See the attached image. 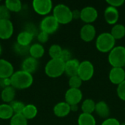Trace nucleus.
<instances>
[{
    "label": "nucleus",
    "instance_id": "32",
    "mask_svg": "<svg viewBox=\"0 0 125 125\" xmlns=\"http://www.w3.org/2000/svg\"><path fill=\"white\" fill-rule=\"evenodd\" d=\"M10 105L12 107L14 114H22L23 111L26 105L23 103L18 100H14Z\"/></svg>",
    "mask_w": 125,
    "mask_h": 125
},
{
    "label": "nucleus",
    "instance_id": "11",
    "mask_svg": "<svg viewBox=\"0 0 125 125\" xmlns=\"http://www.w3.org/2000/svg\"><path fill=\"white\" fill-rule=\"evenodd\" d=\"M14 33V26L10 20H0V39L8 40Z\"/></svg>",
    "mask_w": 125,
    "mask_h": 125
},
{
    "label": "nucleus",
    "instance_id": "25",
    "mask_svg": "<svg viewBox=\"0 0 125 125\" xmlns=\"http://www.w3.org/2000/svg\"><path fill=\"white\" fill-rule=\"evenodd\" d=\"M110 33L116 40H120L125 36V26L122 24L116 23L114 25Z\"/></svg>",
    "mask_w": 125,
    "mask_h": 125
},
{
    "label": "nucleus",
    "instance_id": "6",
    "mask_svg": "<svg viewBox=\"0 0 125 125\" xmlns=\"http://www.w3.org/2000/svg\"><path fill=\"white\" fill-rule=\"evenodd\" d=\"M59 23L56 19L52 15H47L40 21V28L42 31L47 33L48 34H53L59 29Z\"/></svg>",
    "mask_w": 125,
    "mask_h": 125
},
{
    "label": "nucleus",
    "instance_id": "36",
    "mask_svg": "<svg viewBox=\"0 0 125 125\" xmlns=\"http://www.w3.org/2000/svg\"><path fill=\"white\" fill-rule=\"evenodd\" d=\"M37 40L39 41V42L40 44H43V43H45L48 42V40L49 39V34L41 31L40 33L37 34Z\"/></svg>",
    "mask_w": 125,
    "mask_h": 125
},
{
    "label": "nucleus",
    "instance_id": "12",
    "mask_svg": "<svg viewBox=\"0 0 125 125\" xmlns=\"http://www.w3.org/2000/svg\"><path fill=\"white\" fill-rule=\"evenodd\" d=\"M109 80L115 85H119L125 81V70L123 67H112L109 73Z\"/></svg>",
    "mask_w": 125,
    "mask_h": 125
},
{
    "label": "nucleus",
    "instance_id": "10",
    "mask_svg": "<svg viewBox=\"0 0 125 125\" xmlns=\"http://www.w3.org/2000/svg\"><path fill=\"white\" fill-rule=\"evenodd\" d=\"M83 98V94L80 89L70 88L64 94L65 102L70 105H78Z\"/></svg>",
    "mask_w": 125,
    "mask_h": 125
},
{
    "label": "nucleus",
    "instance_id": "26",
    "mask_svg": "<svg viewBox=\"0 0 125 125\" xmlns=\"http://www.w3.org/2000/svg\"><path fill=\"white\" fill-rule=\"evenodd\" d=\"M78 125H96V119L92 114L82 113L78 119Z\"/></svg>",
    "mask_w": 125,
    "mask_h": 125
},
{
    "label": "nucleus",
    "instance_id": "15",
    "mask_svg": "<svg viewBox=\"0 0 125 125\" xmlns=\"http://www.w3.org/2000/svg\"><path fill=\"white\" fill-rule=\"evenodd\" d=\"M104 17L105 21L110 25H115L119 21V12L117 8H115L111 6L106 7L104 12Z\"/></svg>",
    "mask_w": 125,
    "mask_h": 125
},
{
    "label": "nucleus",
    "instance_id": "33",
    "mask_svg": "<svg viewBox=\"0 0 125 125\" xmlns=\"http://www.w3.org/2000/svg\"><path fill=\"white\" fill-rule=\"evenodd\" d=\"M83 81L78 75L70 77L69 79V86L70 88L73 89H79L82 85Z\"/></svg>",
    "mask_w": 125,
    "mask_h": 125
},
{
    "label": "nucleus",
    "instance_id": "19",
    "mask_svg": "<svg viewBox=\"0 0 125 125\" xmlns=\"http://www.w3.org/2000/svg\"><path fill=\"white\" fill-rule=\"evenodd\" d=\"M15 89L12 86L2 89L1 92V99L4 103L10 104L12 101L15 100Z\"/></svg>",
    "mask_w": 125,
    "mask_h": 125
},
{
    "label": "nucleus",
    "instance_id": "16",
    "mask_svg": "<svg viewBox=\"0 0 125 125\" xmlns=\"http://www.w3.org/2000/svg\"><path fill=\"white\" fill-rule=\"evenodd\" d=\"M38 67V61L37 59L32 58L31 56H28L22 62L21 64V70L27 72L30 74H33L36 72Z\"/></svg>",
    "mask_w": 125,
    "mask_h": 125
},
{
    "label": "nucleus",
    "instance_id": "30",
    "mask_svg": "<svg viewBox=\"0 0 125 125\" xmlns=\"http://www.w3.org/2000/svg\"><path fill=\"white\" fill-rule=\"evenodd\" d=\"M10 125H28V120L22 114H14L10 121Z\"/></svg>",
    "mask_w": 125,
    "mask_h": 125
},
{
    "label": "nucleus",
    "instance_id": "17",
    "mask_svg": "<svg viewBox=\"0 0 125 125\" xmlns=\"http://www.w3.org/2000/svg\"><path fill=\"white\" fill-rule=\"evenodd\" d=\"M79 65H80V62L78 59H71L70 60L65 62L64 73H66V75L70 78L78 75Z\"/></svg>",
    "mask_w": 125,
    "mask_h": 125
},
{
    "label": "nucleus",
    "instance_id": "44",
    "mask_svg": "<svg viewBox=\"0 0 125 125\" xmlns=\"http://www.w3.org/2000/svg\"><path fill=\"white\" fill-rule=\"evenodd\" d=\"M1 53H2V47H1V44H0V56H1Z\"/></svg>",
    "mask_w": 125,
    "mask_h": 125
},
{
    "label": "nucleus",
    "instance_id": "1",
    "mask_svg": "<svg viewBox=\"0 0 125 125\" xmlns=\"http://www.w3.org/2000/svg\"><path fill=\"white\" fill-rule=\"evenodd\" d=\"M11 86L18 90L29 89L34 82V78L31 74L22 70H18L13 73L10 78Z\"/></svg>",
    "mask_w": 125,
    "mask_h": 125
},
{
    "label": "nucleus",
    "instance_id": "35",
    "mask_svg": "<svg viewBox=\"0 0 125 125\" xmlns=\"http://www.w3.org/2000/svg\"><path fill=\"white\" fill-rule=\"evenodd\" d=\"M116 93L118 97L123 101H125V81L118 85L116 89Z\"/></svg>",
    "mask_w": 125,
    "mask_h": 125
},
{
    "label": "nucleus",
    "instance_id": "2",
    "mask_svg": "<svg viewBox=\"0 0 125 125\" xmlns=\"http://www.w3.org/2000/svg\"><path fill=\"white\" fill-rule=\"evenodd\" d=\"M64 66L65 62L61 59H51L45 67V73L49 78H56L64 73Z\"/></svg>",
    "mask_w": 125,
    "mask_h": 125
},
{
    "label": "nucleus",
    "instance_id": "29",
    "mask_svg": "<svg viewBox=\"0 0 125 125\" xmlns=\"http://www.w3.org/2000/svg\"><path fill=\"white\" fill-rule=\"evenodd\" d=\"M62 50L63 49L59 45L53 44L49 48L48 54L51 59H60Z\"/></svg>",
    "mask_w": 125,
    "mask_h": 125
},
{
    "label": "nucleus",
    "instance_id": "31",
    "mask_svg": "<svg viewBox=\"0 0 125 125\" xmlns=\"http://www.w3.org/2000/svg\"><path fill=\"white\" fill-rule=\"evenodd\" d=\"M29 47L30 46H23V45H21L15 42L13 45V50H14V52L17 55L23 56H26V55L29 54Z\"/></svg>",
    "mask_w": 125,
    "mask_h": 125
},
{
    "label": "nucleus",
    "instance_id": "43",
    "mask_svg": "<svg viewBox=\"0 0 125 125\" xmlns=\"http://www.w3.org/2000/svg\"><path fill=\"white\" fill-rule=\"evenodd\" d=\"M70 109H71V111H73V112H76V111L78 110V105H70Z\"/></svg>",
    "mask_w": 125,
    "mask_h": 125
},
{
    "label": "nucleus",
    "instance_id": "38",
    "mask_svg": "<svg viewBox=\"0 0 125 125\" xmlns=\"http://www.w3.org/2000/svg\"><path fill=\"white\" fill-rule=\"evenodd\" d=\"M106 3L111 7H114L115 8H117L119 7H121L124 4L125 1L124 0H107Z\"/></svg>",
    "mask_w": 125,
    "mask_h": 125
},
{
    "label": "nucleus",
    "instance_id": "23",
    "mask_svg": "<svg viewBox=\"0 0 125 125\" xmlns=\"http://www.w3.org/2000/svg\"><path fill=\"white\" fill-rule=\"evenodd\" d=\"M13 116L14 112L10 104L3 103L0 105V119L10 120Z\"/></svg>",
    "mask_w": 125,
    "mask_h": 125
},
{
    "label": "nucleus",
    "instance_id": "40",
    "mask_svg": "<svg viewBox=\"0 0 125 125\" xmlns=\"http://www.w3.org/2000/svg\"><path fill=\"white\" fill-rule=\"evenodd\" d=\"M25 31H27L29 32H30L31 34H32L34 36H35L36 34L37 35V29L35 27V26H34L32 23H28L26 27H25Z\"/></svg>",
    "mask_w": 125,
    "mask_h": 125
},
{
    "label": "nucleus",
    "instance_id": "5",
    "mask_svg": "<svg viewBox=\"0 0 125 125\" xmlns=\"http://www.w3.org/2000/svg\"><path fill=\"white\" fill-rule=\"evenodd\" d=\"M108 62L113 67H125V47H114L108 54Z\"/></svg>",
    "mask_w": 125,
    "mask_h": 125
},
{
    "label": "nucleus",
    "instance_id": "39",
    "mask_svg": "<svg viewBox=\"0 0 125 125\" xmlns=\"http://www.w3.org/2000/svg\"><path fill=\"white\" fill-rule=\"evenodd\" d=\"M101 125H120V123L115 118H108L103 121Z\"/></svg>",
    "mask_w": 125,
    "mask_h": 125
},
{
    "label": "nucleus",
    "instance_id": "37",
    "mask_svg": "<svg viewBox=\"0 0 125 125\" xmlns=\"http://www.w3.org/2000/svg\"><path fill=\"white\" fill-rule=\"evenodd\" d=\"M60 59L64 62H67V61H69V60H70L72 59L71 52L67 49H63L62 52V54H61V56H60Z\"/></svg>",
    "mask_w": 125,
    "mask_h": 125
},
{
    "label": "nucleus",
    "instance_id": "20",
    "mask_svg": "<svg viewBox=\"0 0 125 125\" xmlns=\"http://www.w3.org/2000/svg\"><path fill=\"white\" fill-rule=\"evenodd\" d=\"M94 111L100 117L103 119H108L110 116L109 106L104 101H100L96 103Z\"/></svg>",
    "mask_w": 125,
    "mask_h": 125
},
{
    "label": "nucleus",
    "instance_id": "22",
    "mask_svg": "<svg viewBox=\"0 0 125 125\" xmlns=\"http://www.w3.org/2000/svg\"><path fill=\"white\" fill-rule=\"evenodd\" d=\"M29 55L36 59H40L45 53V48L40 43H34L29 47Z\"/></svg>",
    "mask_w": 125,
    "mask_h": 125
},
{
    "label": "nucleus",
    "instance_id": "3",
    "mask_svg": "<svg viewBox=\"0 0 125 125\" xmlns=\"http://www.w3.org/2000/svg\"><path fill=\"white\" fill-rule=\"evenodd\" d=\"M53 16L59 24H67L73 19V11L64 4H59L53 7Z\"/></svg>",
    "mask_w": 125,
    "mask_h": 125
},
{
    "label": "nucleus",
    "instance_id": "8",
    "mask_svg": "<svg viewBox=\"0 0 125 125\" xmlns=\"http://www.w3.org/2000/svg\"><path fill=\"white\" fill-rule=\"evenodd\" d=\"M94 67L93 64L89 61H83L80 62L78 75L83 81H89L94 75Z\"/></svg>",
    "mask_w": 125,
    "mask_h": 125
},
{
    "label": "nucleus",
    "instance_id": "18",
    "mask_svg": "<svg viewBox=\"0 0 125 125\" xmlns=\"http://www.w3.org/2000/svg\"><path fill=\"white\" fill-rule=\"evenodd\" d=\"M71 112L70 105L66 102H60L53 107V114L59 118H64Z\"/></svg>",
    "mask_w": 125,
    "mask_h": 125
},
{
    "label": "nucleus",
    "instance_id": "9",
    "mask_svg": "<svg viewBox=\"0 0 125 125\" xmlns=\"http://www.w3.org/2000/svg\"><path fill=\"white\" fill-rule=\"evenodd\" d=\"M98 17V12L96 8L92 6H87L81 10V19L86 24H91L94 22Z\"/></svg>",
    "mask_w": 125,
    "mask_h": 125
},
{
    "label": "nucleus",
    "instance_id": "21",
    "mask_svg": "<svg viewBox=\"0 0 125 125\" xmlns=\"http://www.w3.org/2000/svg\"><path fill=\"white\" fill-rule=\"evenodd\" d=\"M34 35L27 31H21L17 36V43L23 46H30L31 42L34 39Z\"/></svg>",
    "mask_w": 125,
    "mask_h": 125
},
{
    "label": "nucleus",
    "instance_id": "34",
    "mask_svg": "<svg viewBox=\"0 0 125 125\" xmlns=\"http://www.w3.org/2000/svg\"><path fill=\"white\" fill-rule=\"evenodd\" d=\"M11 16L10 11L4 4L0 5V20H10Z\"/></svg>",
    "mask_w": 125,
    "mask_h": 125
},
{
    "label": "nucleus",
    "instance_id": "45",
    "mask_svg": "<svg viewBox=\"0 0 125 125\" xmlns=\"http://www.w3.org/2000/svg\"><path fill=\"white\" fill-rule=\"evenodd\" d=\"M120 125H125V123H122V124H120Z\"/></svg>",
    "mask_w": 125,
    "mask_h": 125
},
{
    "label": "nucleus",
    "instance_id": "24",
    "mask_svg": "<svg viewBox=\"0 0 125 125\" xmlns=\"http://www.w3.org/2000/svg\"><path fill=\"white\" fill-rule=\"evenodd\" d=\"M37 108L33 104H27L25 105V108L23 111L22 115L27 119L31 120L34 119L37 115Z\"/></svg>",
    "mask_w": 125,
    "mask_h": 125
},
{
    "label": "nucleus",
    "instance_id": "27",
    "mask_svg": "<svg viewBox=\"0 0 125 125\" xmlns=\"http://www.w3.org/2000/svg\"><path fill=\"white\" fill-rule=\"evenodd\" d=\"M4 5L10 12H19L22 9V2L20 0H6Z\"/></svg>",
    "mask_w": 125,
    "mask_h": 125
},
{
    "label": "nucleus",
    "instance_id": "4",
    "mask_svg": "<svg viewBox=\"0 0 125 125\" xmlns=\"http://www.w3.org/2000/svg\"><path fill=\"white\" fill-rule=\"evenodd\" d=\"M116 40L108 32H103L96 39V48L102 53H109L114 47Z\"/></svg>",
    "mask_w": 125,
    "mask_h": 125
},
{
    "label": "nucleus",
    "instance_id": "42",
    "mask_svg": "<svg viewBox=\"0 0 125 125\" xmlns=\"http://www.w3.org/2000/svg\"><path fill=\"white\" fill-rule=\"evenodd\" d=\"M73 19H78L81 18V11L79 10H73Z\"/></svg>",
    "mask_w": 125,
    "mask_h": 125
},
{
    "label": "nucleus",
    "instance_id": "13",
    "mask_svg": "<svg viewBox=\"0 0 125 125\" xmlns=\"http://www.w3.org/2000/svg\"><path fill=\"white\" fill-rule=\"evenodd\" d=\"M80 36L83 41L89 42L92 41L96 37V29L92 24H85L82 26Z\"/></svg>",
    "mask_w": 125,
    "mask_h": 125
},
{
    "label": "nucleus",
    "instance_id": "28",
    "mask_svg": "<svg viewBox=\"0 0 125 125\" xmlns=\"http://www.w3.org/2000/svg\"><path fill=\"white\" fill-rule=\"evenodd\" d=\"M95 106L96 103L93 100L86 99L81 105V110L84 114H92V113L95 111Z\"/></svg>",
    "mask_w": 125,
    "mask_h": 125
},
{
    "label": "nucleus",
    "instance_id": "41",
    "mask_svg": "<svg viewBox=\"0 0 125 125\" xmlns=\"http://www.w3.org/2000/svg\"><path fill=\"white\" fill-rule=\"evenodd\" d=\"M8 86H11V79L10 78L0 79V88H6Z\"/></svg>",
    "mask_w": 125,
    "mask_h": 125
},
{
    "label": "nucleus",
    "instance_id": "14",
    "mask_svg": "<svg viewBox=\"0 0 125 125\" xmlns=\"http://www.w3.org/2000/svg\"><path fill=\"white\" fill-rule=\"evenodd\" d=\"M14 67L9 61L0 59V79L11 78L14 73Z\"/></svg>",
    "mask_w": 125,
    "mask_h": 125
},
{
    "label": "nucleus",
    "instance_id": "7",
    "mask_svg": "<svg viewBox=\"0 0 125 125\" xmlns=\"http://www.w3.org/2000/svg\"><path fill=\"white\" fill-rule=\"evenodd\" d=\"M32 8L37 14L47 16L53 9V2L51 0H34Z\"/></svg>",
    "mask_w": 125,
    "mask_h": 125
}]
</instances>
